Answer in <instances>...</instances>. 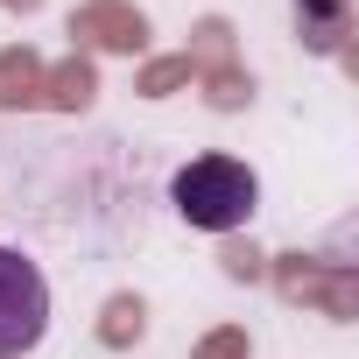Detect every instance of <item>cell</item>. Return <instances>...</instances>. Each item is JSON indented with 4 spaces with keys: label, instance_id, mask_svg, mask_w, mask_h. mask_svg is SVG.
Masks as SVG:
<instances>
[{
    "label": "cell",
    "instance_id": "6da1fadb",
    "mask_svg": "<svg viewBox=\"0 0 359 359\" xmlns=\"http://www.w3.org/2000/svg\"><path fill=\"white\" fill-rule=\"evenodd\" d=\"M169 205L184 226L198 233H240L254 212H261V176L233 155H198L169 176Z\"/></svg>",
    "mask_w": 359,
    "mask_h": 359
},
{
    "label": "cell",
    "instance_id": "7a4b0ae2",
    "mask_svg": "<svg viewBox=\"0 0 359 359\" xmlns=\"http://www.w3.org/2000/svg\"><path fill=\"white\" fill-rule=\"evenodd\" d=\"M50 331V282L29 254L0 247V359H22L36 352Z\"/></svg>",
    "mask_w": 359,
    "mask_h": 359
}]
</instances>
